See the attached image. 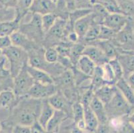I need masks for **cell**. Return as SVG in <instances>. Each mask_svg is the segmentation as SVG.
Here are the masks:
<instances>
[{
    "mask_svg": "<svg viewBox=\"0 0 134 133\" xmlns=\"http://www.w3.org/2000/svg\"><path fill=\"white\" fill-rule=\"evenodd\" d=\"M18 100L13 109V117L16 124L31 126L37 120L40 115L42 100L25 96Z\"/></svg>",
    "mask_w": 134,
    "mask_h": 133,
    "instance_id": "6da1fadb",
    "label": "cell"
},
{
    "mask_svg": "<svg viewBox=\"0 0 134 133\" xmlns=\"http://www.w3.org/2000/svg\"><path fill=\"white\" fill-rule=\"evenodd\" d=\"M2 53L8 61L9 71L13 78L28 64L29 55L27 51L20 47L12 45L3 50Z\"/></svg>",
    "mask_w": 134,
    "mask_h": 133,
    "instance_id": "7a4b0ae2",
    "label": "cell"
},
{
    "mask_svg": "<svg viewBox=\"0 0 134 133\" xmlns=\"http://www.w3.org/2000/svg\"><path fill=\"white\" fill-rule=\"evenodd\" d=\"M105 108L108 119L110 120L129 116L134 107L131 105L123 97L121 92L117 89L113 98L108 103L105 105Z\"/></svg>",
    "mask_w": 134,
    "mask_h": 133,
    "instance_id": "3957f363",
    "label": "cell"
},
{
    "mask_svg": "<svg viewBox=\"0 0 134 133\" xmlns=\"http://www.w3.org/2000/svg\"><path fill=\"white\" fill-rule=\"evenodd\" d=\"M133 24V22H131L129 20L124 27L117 33L114 39L111 41L116 46L117 48L124 50L123 53L125 52L134 53Z\"/></svg>",
    "mask_w": 134,
    "mask_h": 133,
    "instance_id": "277c9868",
    "label": "cell"
},
{
    "mask_svg": "<svg viewBox=\"0 0 134 133\" xmlns=\"http://www.w3.org/2000/svg\"><path fill=\"white\" fill-rule=\"evenodd\" d=\"M26 66L13 78L12 90L18 98L27 96L35 83L27 71Z\"/></svg>",
    "mask_w": 134,
    "mask_h": 133,
    "instance_id": "5b68a950",
    "label": "cell"
},
{
    "mask_svg": "<svg viewBox=\"0 0 134 133\" xmlns=\"http://www.w3.org/2000/svg\"><path fill=\"white\" fill-rule=\"evenodd\" d=\"M19 31L25 34L28 38L34 42L36 39L42 37L43 35V29L41 26V15L36 13H33L31 20L29 23L19 26Z\"/></svg>",
    "mask_w": 134,
    "mask_h": 133,
    "instance_id": "8992f818",
    "label": "cell"
},
{
    "mask_svg": "<svg viewBox=\"0 0 134 133\" xmlns=\"http://www.w3.org/2000/svg\"><path fill=\"white\" fill-rule=\"evenodd\" d=\"M58 91V86L54 83L43 85L38 83H34L27 96L39 100L47 99L56 93Z\"/></svg>",
    "mask_w": 134,
    "mask_h": 133,
    "instance_id": "52a82bcc",
    "label": "cell"
},
{
    "mask_svg": "<svg viewBox=\"0 0 134 133\" xmlns=\"http://www.w3.org/2000/svg\"><path fill=\"white\" fill-rule=\"evenodd\" d=\"M128 16L122 13H108L102 21V25L118 33L129 21Z\"/></svg>",
    "mask_w": 134,
    "mask_h": 133,
    "instance_id": "ba28073f",
    "label": "cell"
},
{
    "mask_svg": "<svg viewBox=\"0 0 134 133\" xmlns=\"http://www.w3.org/2000/svg\"><path fill=\"white\" fill-rule=\"evenodd\" d=\"M82 55L90 58L96 65H103L109 61V59L107 58L102 50L96 45L85 46Z\"/></svg>",
    "mask_w": 134,
    "mask_h": 133,
    "instance_id": "9c48e42d",
    "label": "cell"
},
{
    "mask_svg": "<svg viewBox=\"0 0 134 133\" xmlns=\"http://www.w3.org/2000/svg\"><path fill=\"white\" fill-rule=\"evenodd\" d=\"M47 100L55 110L63 111L68 114L69 110L71 111L72 104H71V102L67 99L65 95L61 91L58 90L56 93L47 99Z\"/></svg>",
    "mask_w": 134,
    "mask_h": 133,
    "instance_id": "30bf717a",
    "label": "cell"
},
{
    "mask_svg": "<svg viewBox=\"0 0 134 133\" xmlns=\"http://www.w3.org/2000/svg\"><path fill=\"white\" fill-rule=\"evenodd\" d=\"M56 4L52 0H34L29 11L32 13L43 15L47 13H55Z\"/></svg>",
    "mask_w": 134,
    "mask_h": 133,
    "instance_id": "8fae6325",
    "label": "cell"
},
{
    "mask_svg": "<svg viewBox=\"0 0 134 133\" xmlns=\"http://www.w3.org/2000/svg\"><path fill=\"white\" fill-rule=\"evenodd\" d=\"M94 22V16L91 12L90 14L80 18L74 23V31L77 34L79 38H83Z\"/></svg>",
    "mask_w": 134,
    "mask_h": 133,
    "instance_id": "7c38bea8",
    "label": "cell"
},
{
    "mask_svg": "<svg viewBox=\"0 0 134 133\" xmlns=\"http://www.w3.org/2000/svg\"><path fill=\"white\" fill-rule=\"evenodd\" d=\"M9 37H10L12 45L20 47L27 52L33 49H35L34 41L30 39L25 34L21 32L19 30L12 33Z\"/></svg>",
    "mask_w": 134,
    "mask_h": 133,
    "instance_id": "4fadbf2b",
    "label": "cell"
},
{
    "mask_svg": "<svg viewBox=\"0 0 134 133\" xmlns=\"http://www.w3.org/2000/svg\"><path fill=\"white\" fill-rule=\"evenodd\" d=\"M26 69L35 83H38L43 85L54 83L53 78L44 71L36 67H33L28 64L26 66Z\"/></svg>",
    "mask_w": 134,
    "mask_h": 133,
    "instance_id": "5bb4252c",
    "label": "cell"
},
{
    "mask_svg": "<svg viewBox=\"0 0 134 133\" xmlns=\"http://www.w3.org/2000/svg\"><path fill=\"white\" fill-rule=\"evenodd\" d=\"M83 107L84 121L86 124V130L89 132L94 133L99 124L98 120L95 115L91 108H90V103L83 102L81 103Z\"/></svg>",
    "mask_w": 134,
    "mask_h": 133,
    "instance_id": "9a60e30c",
    "label": "cell"
},
{
    "mask_svg": "<svg viewBox=\"0 0 134 133\" xmlns=\"http://www.w3.org/2000/svg\"><path fill=\"white\" fill-rule=\"evenodd\" d=\"M116 58L122 67L125 79L134 71V53H120Z\"/></svg>",
    "mask_w": 134,
    "mask_h": 133,
    "instance_id": "2e32d148",
    "label": "cell"
},
{
    "mask_svg": "<svg viewBox=\"0 0 134 133\" xmlns=\"http://www.w3.org/2000/svg\"><path fill=\"white\" fill-rule=\"evenodd\" d=\"M90 106L92 111L97 117L99 124H104L109 121L104 104L101 102L97 97H95L94 95L90 101Z\"/></svg>",
    "mask_w": 134,
    "mask_h": 133,
    "instance_id": "e0dca14e",
    "label": "cell"
},
{
    "mask_svg": "<svg viewBox=\"0 0 134 133\" xmlns=\"http://www.w3.org/2000/svg\"><path fill=\"white\" fill-rule=\"evenodd\" d=\"M68 114L65 112L59 110H55L53 116L47 123L46 130L49 133L58 132L59 127L63 121L68 119Z\"/></svg>",
    "mask_w": 134,
    "mask_h": 133,
    "instance_id": "ac0fdd59",
    "label": "cell"
},
{
    "mask_svg": "<svg viewBox=\"0 0 134 133\" xmlns=\"http://www.w3.org/2000/svg\"><path fill=\"white\" fill-rule=\"evenodd\" d=\"M116 90L115 85H104L93 91V95L105 105L113 98Z\"/></svg>",
    "mask_w": 134,
    "mask_h": 133,
    "instance_id": "d6986e66",
    "label": "cell"
},
{
    "mask_svg": "<svg viewBox=\"0 0 134 133\" xmlns=\"http://www.w3.org/2000/svg\"><path fill=\"white\" fill-rule=\"evenodd\" d=\"M23 17L17 13V17L12 21L0 22V37L10 36L19 29L20 21Z\"/></svg>",
    "mask_w": 134,
    "mask_h": 133,
    "instance_id": "ffe728a7",
    "label": "cell"
},
{
    "mask_svg": "<svg viewBox=\"0 0 134 133\" xmlns=\"http://www.w3.org/2000/svg\"><path fill=\"white\" fill-rule=\"evenodd\" d=\"M55 111V110L51 105L48 100H42L41 111H40V115H39L38 119H37V121L41 126L44 127L46 129L47 123L52 117Z\"/></svg>",
    "mask_w": 134,
    "mask_h": 133,
    "instance_id": "44dd1931",
    "label": "cell"
},
{
    "mask_svg": "<svg viewBox=\"0 0 134 133\" xmlns=\"http://www.w3.org/2000/svg\"><path fill=\"white\" fill-rule=\"evenodd\" d=\"M117 89L121 92L123 97L131 105L134 107V89L124 77L119 79L115 85Z\"/></svg>",
    "mask_w": 134,
    "mask_h": 133,
    "instance_id": "7402d4cb",
    "label": "cell"
},
{
    "mask_svg": "<svg viewBox=\"0 0 134 133\" xmlns=\"http://www.w3.org/2000/svg\"><path fill=\"white\" fill-rule=\"evenodd\" d=\"M96 65L85 55H81L75 64L76 69L89 77H91L96 69Z\"/></svg>",
    "mask_w": 134,
    "mask_h": 133,
    "instance_id": "603a6c76",
    "label": "cell"
},
{
    "mask_svg": "<svg viewBox=\"0 0 134 133\" xmlns=\"http://www.w3.org/2000/svg\"><path fill=\"white\" fill-rule=\"evenodd\" d=\"M71 114L74 117V124L75 126L83 131L86 130L83 107L81 102L76 101L73 103L71 107Z\"/></svg>",
    "mask_w": 134,
    "mask_h": 133,
    "instance_id": "cb8c5ba5",
    "label": "cell"
},
{
    "mask_svg": "<svg viewBox=\"0 0 134 133\" xmlns=\"http://www.w3.org/2000/svg\"><path fill=\"white\" fill-rule=\"evenodd\" d=\"M18 97L13 90L5 89L0 92V108H8L14 107L18 101Z\"/></svg>",
    "mask_w": 134,
    "mask_h": 133,
    "instance_id": "d4e9b609",
    "label": "cell"
},
{
    "mask_svg": "<svg viewBox=\"0 0 134 133\" xmlns=\"http://www.w3.org/2000/svg\"><path fill=\"white\" fill-rule=\"evenodd\" d=\"M96 45L102 50L109 61L116 58L119 53L118 49L111 41H96Z\"/></svg>",
    "mask_w": 134,
    "mask_h": 133,
    "instance_id": "484cf974",
    "label": "cell"
},
{
    "mask_svg": "<svg viewBox=\"0 0 134 133\" xmlns=\"http://www.w3.org/2000/svg\"><path fill=\"white\" fill-rule=\"evenodd\" d=\"M68 21L65 19L58 18L48 33L53 37L58 39H62L65 37L66 33V26Z\"/></svg>",
    "mask_w": 134,
    "mask_h": 133,
    "instance_id": "4316f807",
    "label": "cell"
},
{
    "mask_svg": "<svg viewBox=\"0 0 134 133\" xmlns=\"http://www.w3.org/2000/svg\"><path fill=\"white\" fill-rule=\"evenodd\" d=\"M96 3L102 5L108 11V13H118L124 14L118 0H92V4L93 5Z\"/></svg>",
    "mask_w": 134,
    "mask_h": 133,
    "instance_id": "83f0119b",
    "label": "cell"
},
{
    "mask_svg": "<svg viewBox=\"0 0 134 133\" xmlns=\"http://www.w3.org/2000/svg\"><path fill=\"white\" fill-rule=\"evenodd\" d=\"M58 15L55 13H47L41 15V26L44 33H47L54 25Z\"/></svg>",
    "mask_w": 134,
    "mask_h": 133,
    "instance_id": "f1b7e54d",
    "label": "cell"
},
{
    "mask_svg": "<svg viewBox=\"0 0 134 133\" xmlns=\"http://www.w3.org/2000/svg\"><path fill=\"white\" fill-rule=\"evenodd\" d=\"M101 26L102 25L100 24L93 23V25H91L83 37L84 39H86V41H91V42H93V41L96 42V41H97L99 32H100Z\"/></svg>",
    "mask_w": 134,
    "mask_h": 133,
    "instance_id": "f546056e",
    "label": "cell"
},
{
    "mask_svg": "<svg viewBox=\"0 0 134 133\" xmlns=\"http://www.w3.org/2000/svg\"><path fill=\"white\" fill-rule=\"evenodd\" d=\"M84 48H85V46L81 45V44H74V45L71 46L70 53H69V59H71L74 65H75L79 58L82 55Z\"/></svg>",
    "mask_w": 134,
    "mask_h": 133,
    "instance_id": "4dcf8cb0",
    "label": "cell"
},
{
    "mask_svg": "<svg viewBox=\"0 0 134 133\" xmlns=\"http://www.w3.org/2000/svg\"><path fill=\"white\" fill-rule=\"evenodd\" d=\"M43 56L46 61L49 63H58L59 53L55 47H49L46 49L43 53Z\"/></svg>",
    "mask_w": 134,
    "mask_h": 133,
    "instance_id": "1f68e13d",
    "label": "cell"
},
{
    "mask_svg": "<svg viewBox=\"0 0 134 133\" xmlns=\"http://www.w3.org/2000/svg\"><path fill=\"white\" fill-rule=\"evenodd\" d=\"M117 33L102 25L97 41H112Z\"/></svg>",
    "mask_w": 134,
    "mask_h": 133,
    "instance_id": "d6a6232c",
    "label": "cell"
},
{
    "mask_svg": "<svg viewBox=\"0 0 134 133\" xmlns=\"http://www.w3.org/2000/svg\"><path fill=\"white\" fill-rule=\"evenodd\" d=\"M34 0H18L16 7L17 13L24 17L25 13L29 11Z\"/></svg>",
    "mask_w": 134,
    "mask_h": 133,
    "instance_id": "836d02e7",
    "label": "cell"
},
{
    "mask_svg": "<svg viewBox=\"0 0 134 133\" xmlns=\"http://www.w3.org/2000/svg\"><path fill=\"white\" fill-rule=\"evenodd\" d=\"M108 62H109V65H110L112 69H113L115 79H116L117 82H118L119 79L124 77V72H123V69L121 65L119 63L117 58L111 59Z\"/></svg>",
    "mask_w": 134,
    "mask_h": 133,
    "instance_id": "e575fe53",
    "label": "cell"
},
{
    "mask_svg": "<svg viewBox=\"0 0 134 133\" xmlns=\"http://www.w3.org/2000/svg\"><path fill=\"white\" fill-rule=\"evenodd\" d=\"M75 9H91L92 0H74Z\"/></svg>",
    "mask_w": 134,
    "mask_h": 133,
    "instance_id": "d590c367",
    "label": "cell"
},
{
    "mask_svg": "<svg viewBox=\"0 0 134 133\" xmlns=\"http://www.w3.org/2000/svg\"><path fill=\"white\" fill-rule=\"evenodd\" d=\"M13 133H31L30 126L22 125V124H15L13 126L12 129Z\"/></svg>",
    "mask_w": 134,
    "mask_h": 133,
    "instance_id": "8d00e7d4",
    "label": "cell"
},
{
    "mask_svg": "<svg viewBox=\"0 0 134 133\" xmlns=\"http://www.w3.org/2000/svg\"><path fill=\"white\" fill-rule=\"evenodd\" d=\"M31 133H49L44 127L41 126L37 120L34 122L31 126Z\"/></svg>",
    "mask_w": 134,
    "mask_h": 133,
    "instance_id": "74e56055",
    "label": "cell"
},
{
    "mask_svg": "<svg viewBox=\"0 0 134 133\" xmlns=\"http://www.w3.org/2000/svg\"><path fill=\"white\" fill-rule=\"evenodd\" d=\"M12 45L10 37H0V49L3 51Z\"/></svg>",
    "mask_w": 134,
    "mask_h": 133,
    "instance_id": "f35d334b",
    "label": "cell"
},
{
    "mask_svg": "<svg viewBox=\"0 0 134 133\" xmlns=\"http://www.w3.org/2000/svg\"><path fill=\"white\" fill-rule=\"evenodd\" d=\"M94 133H112L109 123L104 124H99Z\"/></svg>",
    "mask_w": 134,
    "mask_h": 133,
    "instance_id": "ab89813d",
    "label": "cell"
},
{
    "mask_svg": "<svg viewBox=\"0 0 134 133\" xmlns=\"http://www.w3.org/2000/svg\"><path fill=\"white\" fill-rule=\"evenodd\" d=\"M0 3L4 8L15 9L18 5V0H0Z\"/></svg>",
    "mask_w": 134,
    "mask_h": 133,
    "instance_id": "60d3db41",
    "label": "cell"
},
{
    "mask_svg": "<svg viewBox=\"0 0 134 133\" xmlns=\"http://www.w3.org/2000/svg\"><path fill=\"white\" fill-rule=\"evenodd\" d=\"M66 37L68 39V40H69L70 42L74 43H76L77 41L80 39V38H79V37H78V35H77V34L74 31V30L71 31H70V32L68 34V35H67Z\"/></svg>",
    "mask_w": 134,
    "mask_h": 133,
    "instance_id": "b9f144b4",
    "label": "cell"
},
{
    "mask_svg": "<svg viewBox=\"0 0 134 133\" xmlns=\"http://www.w3.org/2000/svg\"><path fill=\"white\" fill-rule=\"evenodd\" d=\"M125 79L127 80V82L130 84V86L134 89V71L131 72L126 78H125Z\"/></svg>",
    "mask_w": 134,
    "mask_h": 133,
    "instance_id": "7bdbcfd3",
    "label": "cell"
},
{
    "mask_svg": "<svg viewBox=\"0 0 134 133\" xmlns=\"http://www.w3.org/2000/svg\"><path fill=\"white\" fill-rule=\"evenodd\" d=\"M13 126H9V125L2 126L0 129V133H13L12 132Z\"/></svg>",
    "mask_w": 134,
    "mask_h": 133,
    "instance_id": "ee69618b",
    "label": "cell"
},
{
    "mask_svg": "<svg viewBox=\"0 0 134 133\" xmlns=\"http://www.w3.org/2000/svg\"><path fill=\"white\" fill-rule=\"evenodd\" d=\"M65 2H66L67 7H68V10H69L70 12L74 11V9H75L74 5V0H65Z\"/></svg>",
    "mask_w": 134,
    "mask_h": 133,
    "instance_id": "f6af8a7d",
    "label": "cell"
},
{
    "mask_svg": "<svg viewBox=\"0 0 134 133\" xmlns=\"http://www.w3.org/2000/svg\"><path fill=\"white\" fill-rule=\"evenodd\" d=\"M69 133H83V130L80 129L78 127H77L75 125V126L72 128V129H71Z\"/></svg>",
    "mask_w": 134,
    "mask_h": 133,
    "instance_id": "bcb514c9",
    "label": "cell"
},
{
    "mask_svg": "<svg viewBox=\"0 0 134 133\" xmlns=\"http://www.w3.org/2000/svg\"><path fill=\"white\" fill-rule=\"evenodd\" d=\"M128 120L134 126V108L133 109L132 112L130 113V115L128 116Z\"/></svg>",
    "mask_w": 134,
    "mask_h": 133,
    "instance_id": "7dc6e473",
    "label": "cell"
},
{
    "mask_svg": "<svg viewBox=\"0 0 134 133\" xmlns=\"http://www.w3.org/2000/svg\"><path fill=\"white\" fill-rule=\"evenodd\" d=\"M5 89H6L4 85H3L2 83H0V92H2L3 90H5Z\"/></svg>",
    "mask_w": 134,
    "mask_h": 133,
    "instance_id": "c3c4849f",
    "label": "cell"
},
{
    "mask_svg": "<svg viewBox=\"0 0 134 133\" xmlns=\"http://www.w3.org/2000/svg\"><path fill=\"white\" fill-rule=\"evenodd\" d=\"M52 2H54L55 3H57V2H58V1H59V0H52Z\"/></svg>",
    "mask_w": 134,
    "mask_h": 133,
    "instance_id": "681fc988",
    "label": "cell"
},
{
    "mask_svg": "<svg viewBox=\"0 0 134 133\" xmlns=\"http://www.w3.org/2000/svg\"><path fill=\"white\" fill-rule=\"evenodd\" d=\"M133 37H134V21H133Z\"/></svg>",
    "mask_w": 134,
    "mask_h": 133,
    "instance_id": "f907efd6",
    "label": "cell"
},
{
    "mask_svg": "<svg viewBox=\"0 0 134 133\" xmlns=\"http://www.w3.org/2000/svg\"><path fill=\"white\" fill-rule=\"evenodd\" d=\"M0 8H3V7H2V4H1V3H0Z\"/></svg>",
    "mask_w": 134,
    "mask_h": 133,
    "instance_id": "816d5d0a",
    "label": "cell"
},
{
    "mask_svg": "<svg viewBox=\"0 0 134 133\" xmlns=\"http://www.w3.org/2000/svg\"><path fill=\"white\" fill-rule=\"evenodd\" d=\"M1 128H2V124H1V123H0V129H1Z\"/></svg>",
    "mask_w": 134,
    "mask_h": 133,
    "instance_id": "f5cc1de1",
    "label": "cell"
},
{
    "mask_svg": "<svg viewBox=\"0 0 134 133\" xmlns=\"http://www.w3.org/2000/svg\"><path fill=\"white\" fill-rule=\"evenodd\" d=\"M90 133H92V132H90Z\"/></svg>",
    "mask_w": 134,
    "mask_h": 133,
    "instance_id": "db71d44e",
    "label": "cell"
},
{
    "mask_svg": "<svg viewBox=\"0 0 134 133\" xmlns=\"http://www.w3.org/2000/svg\"><path fill=\"white\" fill-rule=\"evenodd\" d=\"M133 21H134V19H133Z\"/></svg>",
    "mask_w": 134,
    "mask_h": 133,
    "instance_id": "11a10c76",
    "label": "cell"
}]
</instances>
